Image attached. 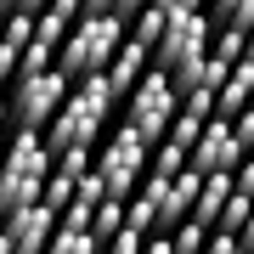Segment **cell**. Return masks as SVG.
Listing matches in <instances>:
<instances>
[{
	"label": "cell",
	"mask_w": 254,
	"mask_h": 254,
	"mask_svg": "<svg viewBox=\"0 0 254 254\" xmlns=\"http://www.w3.org/2000/svg\"><path fill=\"white\" fill-rule=\"evenodd\" d=\"M119 108L113 91H108V79L102 73H91V79H73L68 85V102L57 108V119L40 136H46V153H73V147H85V153H96V136H102V125H108V113Z\"/></svg>",
	"instance_id": "1"
},
{
	"label": "cell",
	"mask_w": 254,
	"mask_h": 254,
	"mask_svg": "<svg viewBox=\"0 0 254 254\" xmlns=\"http://www.w3.org/2000/svg\"><path fill=\"white\" fill-rule=\"evenodd\" d=\"M51 175V153H46V136L34 130H17L0 153V220L17 215V209L40 203V187Z\"/></svg>",
	"instance_id": "2"
},
{
	"label": "cell",
	"mask_w": 254,
	"mask_h": 254,
	"mask_svg": "<svg viewBox=\"0 0 254 254\" xmlns=\"http://www.w3.org/2000/svg\"><path fill=\"white\" fill-rule=\"evenodd\" d=\"M125 46V23L119 17H79L68 28V40L57 46V73L73 85V79H91L113 63V51Z\"/></svg>",
	"instance_id": "3"
},
{
	"label": "cell",
	"mask_w": 254,
	"mask_h": 254,
	"mask_svg": "<svg viewBox=\"0 0 254 254\" xmlns=\"http://www.w3.org/2000/svg\"><path fill=\"white\" fill-rule=\"evenodd\" d=\"M68 102V79L57 68H46V73H28V79H11V91H6V125H17V130H46L51 119H57V108Z\"/></svg>",
	"instance_id": "4"
},
{
	"label": "cell",
	"mask_w": 254,
	"mask_h": 254,
	"mask_svg": "<svg viewBox=\"0 0 254 254\" xmlns=\"http://www.w3.org/2000/svg\"><path fill=\"white\" fill-rule=\"evenodd\" d=\"M147 153H153V147H147V141H141V136H136V130H130V125H119L113 136H108V147H96L91 170L102 175V187H108V198H119V203H125L130 192L141 187Z\"/></svg>",
	"instance_id": "5"
},
{
	"label": "cell",
	"mask_w": 254,
	"mask_h": 254,
	"mask_svg": "<svg viewBox=\"0 0 254 254\" xmlns=\"http://www.w3.org/2000/svg\"><path fill=\"white\" fill-rule=\"evenodd\" d=\"M175 108H181V96L170 91V79H164L158 68H147V73H141V85L125 96V125L136 130L147 147H158V141H164V130H170V119H175Z\"/></svg>",
	"instance_id": "6"
},
{
	"label": "cell",
	"mask_w": 254,
	"mask_h": 254,
	"mask_svg": "<svg viewBox=\"0 0 254 254\" xmlns=\"http://www.w3.org/2000/svg\"><path fill=\"white\" fill-rule=\"evenodd\" d=\"M237 164H243V147H237V136H232V119H209V125L198 130V141H192V153H187V170L232 175Z\"/></svg>",
	"instance_id": "7"
},
{
	"label": "cell",
	"mask_w": 254,
	"mask_h": 254,
	"mask_svg": "<svg viewBox=\"0 0 254 254\" xmlns=\"http://www.w3.org/2000/svg\"><path fill=\"white\" fill-rule=\"evenodd\" d=\"M147 68H153V63H147V51L136 46V40H130L125 34V46H119L113 51V63L108 68H102V79H108V91H113V102H125L130 91H136V85H141V73Z\"/></svg>",
	"instance_id": "8"
},
{
	"label": "cell",
	"mask_w": 254,
	"mask_h": 254,
	"mask_svg": "<svg viewBox=\"0 0 254 254\" xmlns=\"http://www.w3.org/2000/svg\"><path fill=\"white\" fill-rule=\"evenodd\" d=\"M254 102V63H232V73L215 91V119H237Z\"/></svg>",
	"instance_id": "9"
},
{
	"label": "cell",
	"mask_w": 254,
	"mask_h": 254,
	"mask_svg": "<svg viewBox=\"0 0 254 254\" xmlns=\"http://www.w3.org/2000/svg\"><path fill=\"white\" fill-rule=\"evenodd\" d=\"M226 198H232V175H203V187H198V203H192V215H187V220H198V226L209 232Z\"/></svg>",
	"instance_id": "10"
},
{
	"label": "cell",
	"mask_w": 254,
	"mask_h": 254,
	"mask_svg": "<svg viewBox=\"0 0 254 254\" xmlns=\"http://www.w3.org/2000/svg\"><path fill=\"white\" fill-rule=\"evenodd\" d=\"M119 232H125V203H119V198H102V203L91 209V226H85V237H91L96 249H108Z\"/></svg>",
	"instance_id": "11"
},
{
	"label": "cell",
	"mask_w": 254,
	"mask_h": 254,
	"mask_svg": "<svg viewBox=\"0 0 254 254\" xmlns=\"http://www.w3.org/2000/svg\"><path fill=\"white\" fill-rule=\"evenodd\" d=\"M164 28H170V17H164V11L153 6V0H147V6L136 11V17H130V28H125V34L136 40V46H141L147 57H153V46H158V40H164Z\"/></svg>",
	"instance_id": "12"
},
{
	"label": "cell",
	"mask_w": 254,
	"mask_h": 254,
	"mask_svg": "<svg viewBox=\"0 0 254 254\" xmlns=\"http://www.w3.org/2000/svg\"><path fill=\"white\" fill-rule=\"evenodd\" d=\"M249 209H254V198L232 192V198L220 203V215H215V226H209V232H215V237H237V232H243V220H249Z\"/></svg>",
	"instance_id": "13"
},
{
	"label": "cell",
	"mask_w": 254,
	"mask_h": 254,
	"mask_svg": "<svg viewBox=\"0 0 254 254\" xmlns=\"http://www.w3.org/2000/svg\"><path fill=\"white\" fill-rule=\"evenodd\" d=\"M209 23L215 28H254V0H215V11H209Z\"/></svg>",
	"instance_id": "14"
},
{
	"label": "cell",
	"mask_w": 254,
	"mask_h": 254,
	"mask_svg": "<svg viewBox=\"0 0 254 254\" xmlns=\"http://www.w3.org/2000/svg\"><path fill=\"white\" fill-rule=\"evenodd\" d=\"M141 6L147 0H79V17H119V23H130Z\"/></svg>",
	"instance_id": "15"
},
{
	"label": "cell",
	"mask_w": 254,
	"mask_h": 254,
	"mask_svg": "<svg viewBox=\"0 0 254 254\" xmlns=\"http://www.w3.org/2000/svg\"><path fill=\"white\" fill-rule=\"evenodd\" d=\"M209 57H215V63H243V28H215V34H209Z\"/></svg>",
	"instance_id": "16"
},
{
	"label": "cell",
	"mask_w": 254,
	"mask_h": 254,
	"mask_svg": "<svg viewBox=\"0 0 254 254\" xmlns=\"http://www.w3.org/2000/svg\"><path fill=\"white\" fill-rule=\"evenodd\" d=\"M40 203H46L51 215H63V209L73 203V181H68V175H57V170H51V175H46V187H40Z\"/></svg>",
	"instance_id": "17"
},
{
	"label": "cell",
	"mask_w": 254,
	"mask_h": 254,
	"mask_svg": "<svg viewBox=\"0 0 254 254\" xmlns=\"http://www.w3.org/2000/svg\"><path fill=\"white\" fill-rule=\"evenodd\" d=\"M147 164H153V175H164V181H170V175L187 170V153H181V147H170V141H158L153 153H147Z\"/></svg>",
	"instance_id": "18"
},
{
	"label": "cell",
	"mask_w": 254,
	"mask_h": 254,
	"mask_svg": "<svg viewBox=\"0 0 254 254\" xmlns=\"http://www.w3.org/2000/svg\"><path fill=\"white\" fill-rule=\"evenodd\" d=\"M68 28L73 23H63V17H57V11H34V40H40V46H63V40H68Z\"/></svg>",
	"instance_id": "19"
},
{
	"label": "cell",
	"mask_w": 254,
	"mask_h": 254,
	"mask_svg": "<svg viewBox=\"0 0 254 254\" xmlns=\"http://www.w3.org/2000/svg\"><path fill=\"white\" fill-rule=\"evenodd\" d=\"M203 243H209V232L198 226V220H181V226L170 232V249L175 254H203Z\"/></svg>",
	"instance_id": "20"
},
{
	"label": "cell",
	"mask_w": 254,
	"mask_h": 254,
	"mask_svg": "<svg viewBox=\"0 0 254 254\" xmlns=\"http://www.w3.org/2000/svg\"><path fill=\"white\" fill-rule=\"evenodd\" d=\"M175 113H187V119H198V125H209V119H215V91H203V85H198V91H187Z\"/></svg>",
	"instance_id": "21"
},
{
	"label": "cell",
	"mask_w": 254,
	"mask_h": 254,
	"mask_svg": "<svg viewBox=\"0 0 254 254\" xmlns=\"http://www.w3.org/2000/svg\"><path fill=\"white\" fill-rule=\"evenodd\" d=\"M198 119H187V113H175L170 119V130H164V141H170V147H181V153H192V141H198Z\"/></svg>",
	"instance_id": "22"
},
{
	"label": "cell",
	"mask_w": 254,
	"mask_h": 254,
	"mask_svg": "<svg viewBox=\"0 0 254 254\" xmlns=\"http://www.w3.org/2000/svg\"><path fill=\"white\" fill-rule=\"evenodd\" d=\"M102 198H108V187H102V175H96V170H85L79 181H73V203H85V209H96Z\"/></svg>",
	"instance_id": "23"
},
{
	"label": "cell",
	"mask_w": 254,
	"mask_h": 254,
	"mask_svg": "<svg viewBox=\"0 0 254 254\" xmlns=\"http://www.w3.org/2000/svg\"><path fill=\"white\" fill-rule=\"evenodd\" d=\"M232 136H237V147H243V153H254V108H243L232 119Z\"/></svg>",
	"instance_id": "24"
},
{
	"label": "cell",
	"mask_w": 254,
	"mask_h": 254,
	"mask_svg": "<svg viewBox=\"0 0 254 254\" xmlns=\"http://www.w3.org/2000/svg\"><path fill=\"white\" fill-rule=\"evenodd\" d=\"M232 192H243V198H254V153H243V164L232 170Z\"/></svg>",
	"instance_id": "25"
},
{
	"label": "cell",
	"mask_w": 254,
	"mask_h": 254,
	"mask_svg": "<svg viewBox=\"0 0 254 254\" xmlns=\"http://www.w3.org/2000/svg\"><path fill=\"white\" fill-rule=\"evenodd\" d=\"M153 6L175 23V17H192V11H203V0H153Z\"/></svg>",
	"instance_id": "26"
},
{
	"label": "cell",
	"mask_w": 254,
	"mask_h": 254,
	"mask_svg": "<svg viewBox=\"0 0 254 254\" xmlns=\"http://www.w3.org/2000/svg\"><path fill=\"white\" fill-rule=\"evenodd\" d=\"M102 254H141V237H136V232L125 226V232H119V237H113V243L102 249Z\"/></svg>",
	"instance_id": "27"
},
{
	"label": "cell",
	"mask_w": 254,
	"mask_h": 254,
	"mask_svg": "<svg viewBox=\"0 0 254 254\" xmlns=\"http://www.w3.org/2000/svg\"><path fill=\"white\" fill-rule=\"evenodd\" d=\"M203 254H243V243H237V237H215V232H209Z\"/></svg>",
	"instance_id": "28"
},
{
	"label": "cell",
	"mask_w": 254,
	"mask_h": 254,
	"mask_svg": "<svg viewBox=\"0 0 254 254\" xmlns=\"http://www.w3.org/2000/svg\"><path fill=\"white\" fill-rule=\"evenodd\" d=\"M141 254H175L170 237H141Z\"/></svg>",
	"instance_id": "29"
},
{
	"label": "cell",
	"mask_w": 254,
	"mask_h": 254,
	"mask_svg": "<svg viewBox=\"0 0 254 254\" xmlns=\"http://www.w3.org/2000/svg\"><path fill=\"white\" fill-rule=\"evenodd\" d=\"M237 243H243V254H254V209H249V220H243V232H237Z\"/></svg>",
	"instance_id": "30"
},
{
	"label": "cell",
	"mask_w": 254,
	"mask_h": 254,
	"mask_svg": "<svg viewBox=\"0 0 254 254\" xmlns=\"http://www.w3.org/2000/svg\"><path fill=\"white\" fill-rule=\"evenodd\" d=\"M243 63H254V28L243 34Z\"/></svg>",
	"instance_id": "31"
},
{
	"label": "cell",
	"mask_w": 254,
	"mask_h": 254,
	"mask_svg": "<svg viewBox=\"0 0 254 254\" xmlns=\"http://www.w3.org/2000/svg\"><path fill=\"white\" fill-rule=\"evenodd\" d=\"M0 119H6V91H0Z\"/></svg>",
	"instance_id": "32"
},
{
	"label": "cell",
	"mask_w": 254,
	"mask_h": 254,
	"mask_svg": "<svg viewBox=\"0 0 254 254\" xmlns=\"http://www.w3.org/2000/svg\"><path fill=\"white\" fill-rule=\"evenodd\" d=\"M0 254H6V237H0Z\"/></svg>",
	"instance_id": "33"
},
{
	"label": "cell",
	"mask_w": 254,
	"mask_h": 254,
	"mask_svg": "<svg viewBox=\"0 0 254 254\" xmlns=\"http://www.w3.org/2000/svg\"><path fill=\"white\" fill-rule=\"evenodd\" d=\"M0 125H6V119H0Z\"/></svg>",
	"instance_id": "34"
},
{
	"label": "cell",
	"mask_w": 254,
	"mask_h": 254,
	"mask_svg": "<svg viewBox=\"0 0 254 254\" xmlns=\"http://www.w3.org/2000/svg\"><path fill=\"white\" fill-rule=\"evenodd\" d=\"M249 108H254V102H249Z\"/></svg>",
	"instance_id": "35"
}]
</instances>
